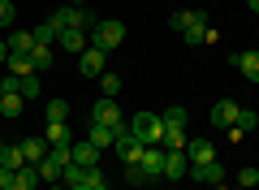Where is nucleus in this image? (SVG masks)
Instances as JSON below:
<instances>
[{
    "label": "nucleus",
    "instance_id": "f257e3e1",
    "mask_svg": "<svg viewBox=\"0 0 259 190\" xmlns=\"http://www.w3.org/2000/svg\"><path fill=\"white\" fill-rule=\"evenodd\" d=\"M48 22H52L56 30H95V13L87 9V5H61Z\"/></svg>",
    "mask_w": 259,
    "mask_h": 190
},
{
    "label": "nucleus",
    "instance_id": "f03ea898",
    "mask_svg": "<svg viewBox=\"0 0 259 190\" xmlns=\"http://www.w3.org/2000/svg\"><path fill=\"white\" fill-rule=\"evenodd\" d=\"M130 130H134V138H139L143 147L164 143V121H160L156 112H134V117H130Z\"/></svg>",
    "mask_w": 259,
    "mask_h": 190
},
{
    "label": "nucleus",
    "instance_id": "7ed1b4c3",
    "mask_svg": "<svg viewBox=\"0 0 259 190\" xmlns=\"http://www.w3.org/2000/svg\"><path fill=\"white\" fill-rule=\"evenodd\" d=\"M69 147H74V143H69ZM69 147H48V156L35 164L44 181H61L65 177V169H69Z\"/></svg>",
    "mask_w": 259,
    "mask_h": 190
},
{
    "label": "nucleus",
    "instance_id": "20e7f679",
    "mask_svg": "<svg viewBox=\"0 0 259 190\" xmlns=\"http://www.w3.org/2000/svg\"><path fill=\"white\" fill-rule=\"evenodd\" d=\"M121 39H125V26H121L117 18H108V22H95V30H91V44H95V48H104V52L121 48Z\"/></svg>",
    "mask_w": 259,
    "mask_h": 190
},
{
    "label": "nucleus",
    "instance_id": "39448f33",
    "mask_svg": "<svg viewBox=\"0 0 259 190\" xmlns=\"http://www.w3.org/2000/svg\"><path fill=\"white\" fill-rule=\"evenodd\" d=\"M78 73H82V78H100V73H108V52L91 44L82 56H78Z\"/></svg>",
    "mask_w": 259,
    "mask_h": 190
},
{
    "label": "nucleus",
    "instance_id": "423d86ee",
    "mask_svg": "<svg viewBox=\"0 0 259 190\" xmlns=\"http://www.w3.org/2000/svg\"><path fill=\"white\" fill-rule=\"evenodd\" d=\"M91 121H100V126H112L117 130L121 121V108H117V100H112V95H100V100H95V108H91Z\"/></svg>",
    "mask_w": 259,
    "mask_h": 190
},
{
    "label": "nucleus",
    "instance_id": "0eeeda50",
    "mask_svg": "<svg viewBox=\"0 0 259 190\" xmlns=\"http://www.w3.org/2000/svg\"><path fill=\"white\" fill-rule=\"evenodd\" d=\"M190 177H194V181H203V186H212V190L225 186V169H221L216 160H207V164H190Z\"/></svg>",
    "mask_w": 259,
    "mask_h": 190
},
{
    "label": "nucleus",
    "instance_id": "6e6552de",
    "mask_svg": "<svg viewBox=\"0 0 259 190\" xmlns=\"http://www.w3.org/2000/svg\"><path fill=\"white\" fill-rule=\"evenodd\" d=\"M238 104H233V100H216L212 104V126L216 130H233V126H238Z\"/></svg>",
    "mask_w": 259,
    "mask_h": 190
},
{
    "label": "nucleus",
    "instance_id": "1a4fd4ad",
    "mask_svg": "<svg viewBox=\"0 0 259 190\" xmlns=\"http://www.w3.org/2000/svg\"><path fill=\"white\" fill-rule=\"evenodd\" d=\"M139 169L147 173L151 181H156V177H164V147H143V160H139Z\"/></svg>",
    "mask_w": 259,
    "mask_h": 190
},
{
    "label": "nucleus",
    "instance_id": "9d476101",
    "mask_svg": "<svg viewBox=\"0 0 259 190\" xmlns=\"http://www.w3.org/2000/svg\"><path fill=\"white\" fill-rule=\"evenodd\" d=\"M69 164H78V169H100V147L74 143V147H69Z\"/></svg>",
    "mask_w": 259,
    "mask_h": 190
},
{
    "label": "nucleus",
    "instance_id": "9b49d317",
    "mask_svg": "<svg viewBox=\"0 0 259 190\" xmlns=\"http://www.w3.org/2000/svg\"><path fill=\"white\" fill-rule=\"evenodd\" d=\"M112 151H117V160H121V164H139V160H143V143H139L134 134L117 138V143H112Z\"/></svg>",
    "mask_w": 259,
    "mask_h": 190
},
{
    "label": "nucleus",
    "instance_id": "f8f14e48",
    "mask_svg": "<svg viewBox=\"0 0 259 190\" xmlns=\"http://www.w3.org/2000/svg\"><path fill=\"white\" fill-rule=\"evenodd\" d=\"M233 65H238V73L246 82H259V48H246V52L233 56Z\"/></svg>",
    "mask_w": 259,
    "mask_h": 190
},
{
    "label": "nucleus",
    "instance_id": "ddd939ff",
    "mask_svg": "<svg viewBox=\"0 0 259 190\" xmlns=\"http://www.w3.org/2000/svg\"><path fill=\"white\" fill-rule=\"evenodd\" d=\"M186 160H190V164H207V160H216L212 138H190V143H186Z\"/></svg>",
    "mask_w": 259,
    "mask_h": 190
},
{
    "label": "nucleus",
    "instance_id": "4468645a",
    "mask_svg": "<svg viewBox=\"0 0 259 190\" xmlns=\"http://www.w3.org/2000/svg\"><path fill=\"white\" fill-rule=\"evenodd\" d=\"M186 173H190V160H186V151H164V177H168V181H182Z\"/></svg>",
    "mask_w": 259,
    "mask_h": 190
},
{
    "label": "nucleus",
    "instance_id": "2eb2a0df",
    "mask_svg": "<svg viewBox=\"0 0 259 190\" xmlns=\"http://www.w3.org/2000/svg\"><path fill=\"white\" fill-rule=\"evenodd\" d=\"M168 26H173V30H182V35H186L190 26H207V18H203L199 9H177L173 18H168Z\"/></svg>",
    "mask_w": 259,
    "mask_h": 190
},
{
    "label": "nucleus",
    "instance_id": "dca6fc26",
    "mask_svg": "<svg viewBox=\"0 0 259 190\" xmlns=\"http://www.w3.org/2000/svg\"><path fill=\"white\" fill-rule=\"evenodd\" d=\"M22 156H26V164H39L48 156V138L44 134H30V138H22Z\"/></svg>",
    "mask_w": 259,
    "mask_h": 190
},
{
    "label": "nucleus",
    "instance_id": "f3484780",
    "mask_svg": "<svg viewBox=\"0 0 259 190\" xmlns=\"http://www.w3.org/2000/svg\"><path fill=\"white\" fill-rule=\"evenodd\" d=\"M5 44H9V52L30 56V52H35V30H13V35L5 39Z\"/></svg>",
    "mask_w": 259,
    "mask_h": 190
},
{
    "label": "nucleus",
    "instance_id": "a211bd4d",
    "mask_svg": "<svg viewBox=\"0 0 259 190\" xmlns=\"http://www.w3.org/2000/svg\"><path fill=\"white\" fill-rule=\"evenodd\" d=\"M30 65H35V73L52 69V65H56V48H52V44H35V52H30Z\"/></svg>",
    "mask_w": 259,
    "mask_h": 190
},
{
    "label": "nucleus",
    "instance_id": "6ab92c4d",
    "mask_svg": "<svg viewBox=\"0 0 259 190\" xmlns=\"http://www.w3.org/2000/svg\"><path fill=\"white\" fill-rule=\"evenodd\" d=\"M87 143L104 151V147H112V143H117V134H112V126H100V121H91V134H87Z\"/></svg>",
    "mask_w": 259,
    "mask_h": 190
},
{
    "label": "nucleus",
    "instance_id": "aec40b11",
    "mask_svg": "<svg viewBox=\"0 0 259 190\" xmlns=\"http://www.w3.org/2000/svg\"><path fill=\"white\" fill-rule=\"evenodd\" d=\"M61 48H65V52H78V56H82L87 48H91V44H87V30H61Z\"/></svg>",
    "mask_w": 259,
    "mask_h": 190
},
{
    "label": "nucleus",
    "instance_id": "412c9836",
    "mask_svg": "<svg viewBox=\"0 0 259 190\" xmlns=\"http://www.w3.org/2000/svg\"><path fill=\"white\" fill-rule=\"evenodd\" d=\"M44 138H48V147H69V143H74V138H69V126H65V121L48 126V130H44Z\"/></svg>",
    "mask_w": 259,
    "mask_h": 190
},
{
    "label": "nucleus",
    "instance_id": "4be33fe9",
    "mask_svg": "<svg viewBox=\"0 0 259 190\" xmlns=\"http://www.w3.org/2000/svg\"><path fill=\"white\" fill-rule=\"evenodd\" d=\"M39 181H44V177H39V169H35V164H26V169H18V177H13V190H35Z\"/></svg>",
    "mask_w": 259,
    "mask_h": 190
},
{
    "label": "nucleus",
    "instance_id": "5701e85b",
    "mask_svg": "<svg viewBox=\"0 0 259 190\" xmlns=\"http://www.w3.org/2000/svg\"><path fill=\"white\" fill-rule=\"evenodd\" d=\"M22 108H26V100H22L18 91L13 95H0V117H22Z\"/></svg>",
    "mask_w": 259,
    "mask_h": 190
},
{
    "label": "nucleus",
    "instance_id": "b1692460",
    "mask_svg": "<svg viewBox=\"0 0 259 190\" xmlns=\"http://www.w3.org/2000/svg\"><path fill=\"white\" fill-rule=\"evenodd\" d=\"M5 65H9V73H13V78H26V73H35L30 56H18V52H9V61H5Z\"/></svg>",
    "mask_w": 259,
    "mask_h": 190
},
{
    "label": "nucleus",
    "instance_id": "393cba45",
    "mask_svg": "<svg viewBox=\"0 0 259 190\" xmlns=\"http://www.w3.org/2000/svg\"><path fill=\"white\" fill-rule=\"evenodd\" d=\"M44 117H48V126H56V121H69V104H65V100H48Z\"/></svg>",
    "mask_w": 259,
    "mask_h": 190
},
{
    "label": "nucleus",
    "instance_id": "a878e982",
    "mask_svg": "<svg viewBox=\"0 0 259 190\" xmlns=\"http://www.w3.org/2000/svg\"><path fill=\"white\" fill-rule=\"evenodd\" d=\"M186 143H190L186 130H168V126H164V143H160L164 151H186Z\"/></svg>",
    "mask_w": 259,
    "mask_h": 190
},
{
    "label": "nucleus",
    "instance_id": "bb28decb",
    "mask_svg": "<svg viewBox=\"0 0 259 190\" xmlns=\"http://www.w3.org/2000/svg\"><path fill=\"white\" fill-rule=\"evenodd\" d=\"M160 121H164L168 130H186V121H190V117H186L182 104H173V108H164V117H160Z\"/></svg>",
    "mask_w": 259,
    "mask_h": 190
},
{
    "label": "nucleus",
    "instance_id": "cd10ccee",
    "mask_svg": "<svg viewBox=\"0 0 259 190\" xmlns=\"http://www.w3.org/2000/svg\"><path fill=\"white\" fill-rule=\"evenodd\" d=\"M18 91H22V100H35V95H39V73H26V78H18Z\"/></svg>",
    "mask_w": 259,
    "mask_h": 190
},
{
    "label": "nucleus",
    "instance_id": "c85d7f7f",
    "mask_svg": "<svg viewBox=\"0 0 259 190\" xmlns=\"http://www.w3.org/2000/svg\"><path fill=\"white\" fill-rule=\"evenodd\" d=\"M0 164H5V169H26V156H22V143H18V147H5V160H0Z\"/></svg>",
    "mask_w": 259,
    "mask_h": 190
},
{
    "label": "nucleus",
    "instance_id": "c756f323",
    "mask_svg": "<svg viewBox=\"0 0 259 190\" xmlns=\"http://www.w3.org/2000/svg\"><path fill=\"white\" fill-rule=\"evenodd\" d=\"M56 39H61V30H56L52 22H39L35 26V44H56Z\"/></svg>",
    "mask_w": 259,
    "mask_h": 190
},
{
    "label": "nucleus",
    "instance_id": "7c9ffc66",
    "mask_svg": "<svg viewBox=\"0 0 259 190\" xmlns=\"http://www.w3.org/2000/svg\"><path fill=\"white\" fill-rule=\"evenodd\" d=\"M100 87H104V95H112V100L121 95V78L117 73H100Z\"/></svg>",
    "mask_w": 259,
    "mask_h": 190
},
{
    "label": "nucleus",
    "instance_id": "2f4dec72",
    "mask_svg": "<svg viewBox=\"0 0 259 190\" xmlns=\"http://www.w3.org/2000/svg\"><path fill=\"white\" fill-rule=\"evenodd\" d=\"M238 186L242 190H255L259 186V169H238Z\"/></svg>",
    "mask_w": 259,
    "mask_h": 190
},
{
    "label": "nucleus",
    "instance_id": "473e14b6",
    "mask_svg": "<svg viewBox=\"0 0 259 190\" xmlns=\"http://www.w3.org/2000/svg\"><path fill=\"white\" fill-rule=\"evenodd\" d=\"M125 181H130V186H147L151 177H147V173L139 169V164H125Z\"/></svg>",
    "mask_w": 259,
    "mask_h": 190
},
{
    "label": "nucleus",
    "instance_id": "72a5a7b5",
    "mask_svg": "<svg viewBox=\"0 0 259 190\" xmlns=\"http://www.w3.org/2000/svg\"><path fill=\"white\" fill-rule=\"evenodd\" d=\"M13 18H18V5L13 0H0V26H9Z\"/></svg>",
    "mask_w": 259,
    "mask_h": 190
},
{
    "label": "nucleus",
    "instance_id": "f704fd0d",
    "mask_svg": "<svg viewBox=\"0 0 259 190\" xmlns=\"http://www.w3.org/2000/svg\"><path fill=\"white\" fill-rule=\"evenodd\" d=\"M203 35H207V26H190V30H186V44H190V48H199V44H203Z\"/></svg>",
    "mask_w": 259,
    "mask_h": 190
},
{
    "label": "nucleus",
    "instance_id": "c9c22d12",
    "mask_svg": "<svg viewBox=\"0 0 259 190\" xmlns=\"http://www.w3.org/2000/svg\"><path fill=\"white\" fill-rule=\"evenodd\" d=\"M255 126H259V117H255L250 108H242V112H238V130H255Z\"/></svg>",
    "mask_w": 259,
    "mask_h": 190
},
{
    "label": "nucleus",
    "instance_id": "e433bc0d",
    "mask_svg": "<svg viewBox=\"0 0 259 190\" xmlns=\"http://www.w3.org/2000/svg\"><path fill=\"white\" fill-rule=\"evenodd\" d=\"M9 61V44H5V39H0V65Z\"/></svg>",
    "mask_w": 259,
    "mask_h": 190
},
{
    "label": "nucleus",
    "instance_id": "4c0bfd02",
    "mask_svg": "<svg viewBox=\"0 0 259 190\" xmlns=\"http://www.w3.org/2000/svg\"><path fill=\"white\" fill-rule=\"evenodd\" d=\"M246 9H250V13H259V0H246Z\"/></svg>",
    "mask_w": 259,
    "mask_h": 190
},
{
    "label": "nucleus",
    "instance_id": "58836bf2",
    "mask_svg": "<svg viewBox=\"0 0 259 190\" xmlns=\"http://www.w3.org/2000/svg\"><path fill=\"white\" fill-rule=\"evenodd\" d=\"M69 190H95V186H69Z\"/></svg>",
    "mask_w": 259,
    "mask_h": 190
},
{
    "label": "nucleus",
    "instance_id": "ea45409f",
    "mask_svg": "<svg viewBox=\"0 0 259 190\" xmlns=\"http://www.w3.org/2000/svg\"><path fill=\"white\" fill-rule=\"evenodd\" d=\"M65 5H87V0H65Z\"/></svg>",
    "mask_w": 259,
    "mask_h": 190
},
{
    "label": "nucleus",
    "instance_id": "a19ab883",
    "mask_svg": "<svg viewBox=\"0 0 259 190\" xmlns=\"http://www.w3.org/2000/svg\"><path fill=\"white\" fill-rule=\"evenodd\" d=\"M0 160H5V143H0Z\"/></svg>",
    "mask_w": 259,
    "mask_h": 190
},
{
    "label": "nucleus",
    "instance_id": "79ce46f5",
    "mask_svg": "<svg viewBox=\"0 0 259 190\" xmlns=\"http://www.w3.org/2000/svg\"><path fill=\"white\" fill-rule=\"evenodd\" d=\"M52 190H69V186H52Z\"/></svg>",
    "mask_w": 259,
    "mask_h": 190
},
{
    "label": "nucleus",
    "instance_id": "37998d69",
    "mask_svg": "<svg viewBox=\"0 0 259 190\" xmlns=\"http://www.w3.org/2000/svg\"><path fill=\"white\" fill-rule=\"evenodd\" d=\"M56 5H61V0H56Z\"/></svg>",
    "mask_w": 259,
    "mask_h": 190
},
{
    "label": "nucleus",
    "instance_id": "c03bdc74",
    "mask_svg": "<svg viewBox=\"0 0 259 190\" xmlns=\"http://www.w3.org/2000/svg\"><path fill=\"white\" fill-rule=\"evenodd\" d=\"M255 190H259V186H255Z\"/></svg>",
    "mask_w": 259,
    "mask_h": 190
}]
</instances>
